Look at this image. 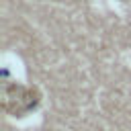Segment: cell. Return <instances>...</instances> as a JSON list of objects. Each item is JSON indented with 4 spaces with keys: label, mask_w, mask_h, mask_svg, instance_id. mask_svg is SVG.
I'll list each match as a JSON object with an SVG mask.
<instances>
[]
</instances>
